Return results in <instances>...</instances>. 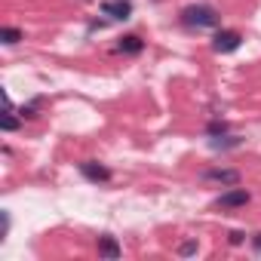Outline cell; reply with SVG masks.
I'll use <instances>...</instances> for the list:
<instances>
[{"label": "cell", "instance_id": "obj_5", "mask_svg": "<svg viewBox=\"0 0 261 261\" xmlns=\"http://www.w3.org/2000/svg\"><path fill=\"white\" fill-rule=\"evenodd\" d=\"M101 13L111 16V19H129V16H133V7H129L126 0H105Z\"/></svg>", "mask_w": 261, "mask_h": 261}, {"label": "cell", "instance_id": "obj_1", "mask_svg": "<svg viewBox=\"0 0 261 261\" xmlns=\"http://www.w3.org/2000/svg\"><path fill=\"white\" fill-rule=\"evenodd\" d=\"M181 22L188 25V28H215L218 25V13L212 10V7H188L185 13H181Z\"/></svg>", "mask_w": 261, "mask_h": 261}, {"label": "cell", "instance_id": "obj_4", "mask_svg": "<svg viewBox=\"0 0 261 261\" xmlns=\"http://www.w3.org/2000/svg\"><path fill=\"white\" fill-rule=\"evenodd\" d=\"M240 40H243V37H240L237 31H218L212 49H215V53H233V49L240 46Z\"/></svg>", "mask_w": 261, "mask_h": 261}, {"label": "cell", "instance_id": "obj_14", "mask_svg": "<svg viewBox=\"0 0 261 261\" xmlns=\"http://www.w3.org/2000/svg\"><path fill=\"white\" fill-rule=\"evenodd\" d=\"M230 243H233V246H240V243H243V233H240V230H233V233H230Z\"/></svg>", "mask_w": 261, "mask_h": 261}, {"label": "cell", "instance_id": "obj_15", "mask_svg": "<svg viewBox=\"0 0 261 261\" xmlns=\"http://www.w3.org/2000/svg\"><path fill=\"white\" fill-rule=\"evenodd\" d=\"M255 249L261 252V233H255Z\"/></svg>", "mask_w": 261, "mask_h": 261}, {"label": "cell", "instance_id": "obj_3", "mask_svg": "<svg viewBox=\"0 0 261 261\" xmlns=\"http://www.w3.org/2000/svg\"><path fill=\"white\" fill-rule=\"evenodd\" d=\"M246 203H249V191L237 188V185H230V191L218 197V206H224V209H237V206H246Z\"/></svg>", "mask_w": 261, "mask_h": 261}, {"label": "cell", "instance_id": "obj_11", "mask_svg": "<svg viewBox=\"0 0 261 261\" xmlns=\"http://www.w3.org/2000/svg\"><path fill=\"white\" fill-rule=\"evenodd\" d=\"M227 133V123L224 120H212L209 123V136H224Z\"/></svg>", "mask_w": 261, "mask_h": 261}, {"label": "cell", "instance_id": "obj_2", "mask_svg": "<svg viewBox=\"0 0 261 261\" xmlns=\"http://www.w3.org/2000/svg\"><path fill=\"white\" fill-rule=\"evenodd\" d=\"M80 172H83V178H89V181H95V185L111 181V169H108V166H101V163H92V160L80 163Z\"/></svg>", "mask_w": 261, "mask_h": 261}, {"label": "cell", "instance_id": "obj_6", "mask_svg": "<svg viewBox=\"0 0 261 261\" xmlns=\"http://www.w3.org/2000/svg\"><path fill=\"white\" fill-rule=\"evenodd\" d=\"M206 181H218V185H240V172H237V169H206Z\"/></svg>", "mask_w": 261, "mask_h": 261}, {"label": "cell", "instance_id": "obj_10", "mask_svg": "<svg viewBox=\"0 0 261 261\" xmlns=\"http://www.w3.org/2000/svg\"><path fill=\"white\" fill-rule=\"evenodd\" d=\"M4 129H7V133H16V129H19V117H13V111L4 114Z\"/></svg>", "mask_w": 261, "mask_h": 261}, {"label": "cell", "instance_id": "obj_7", "mask_svg": "<svg viewBox=\"0 0 261 261\" xmlns=\"http://www.w3.org/2000/svg\"><path fill=\"white\" fill-rule=\"evenodd\" d=\"M98 255H101V258L117 261V258L123 255V249H120V243H117L114 237H98Z\"/></svg>", "mask_w": 261, "mask_h": 261}, {"label": "cell", "instance_id": "obj_12", "mask_svg": "<svg viewBox=\"0 0 261 261\" xmlns=\"http://www.w3.org/2000/svg\"><path fill=\"white\" fill-rule=\"evenodd\" d=\"M178 255H185V258L188 255H197V243H181L178 246Z\"/></svg>", "mask_w": 261, "mask_h": 261}, {"label": "cell", "instance_id": "obj_8", "mask_svg": "<svg viewBox=\"0 0 261 261\" xmlns=\"http://www.w3.org/2000/svg\"><path fill=\"white\" fill-rule=\"evenodd\" d=\"M120 49H123L126 56H139V53L145 49V40H142V37H136V34H126V37L120 40Z\"/></svg>", "mask_w": 261, "mask_h": 261}, {"label": "cell", "instance_id": "obj_9", "mask_svg": "<svg viewBox=\"0 0 261 261\" xmlns=\"http://www.w3.org/2000/svg\"><path fill=\"white\" fill-rule=\"evenodd\" d=\"M0 40H4L7 46H16L22 40V31L19 28H4V31H0Z\"/></svg>", "mask_w": 261, "mask_h": 261}, {"label": "cell", "instance_id": "obj_13", "mask_svg": "<svg viewBox=\"0 0 261 261\" xmlns=\"http://www.w3.org/2000/svg\"><path fill=\"white\" fill-rule=\"evenodd\" d=\"M22 117H37V101L28 105V108H22Z\"/></svg>", "mask_w": 261, "mask_h": 261}]
</instances>
